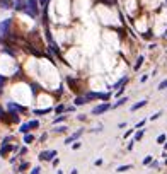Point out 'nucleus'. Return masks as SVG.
I'll list each match as a JSON object with an SVG mask.
<instances>
[{"label":"nucleus","instance_id":"f257e3e1","mask_svg":"<svg viewBox=\"0 0 167 174\" xmlns=\"http://www.w3.org/2000/svg\"><path fill=\"white\" fill-rule=\"evenodd\" d=\"M39 67V72H41V80L48 89H55V80L58 82V72H56V67L53 63H46V61H39L38 63Z\"/></svg>","mask_w":167,"mask_h":174},{"label":"nucleus","instance_id":"f03ea898","mask_svg":"<svg viewBox=\"0 0 167 174\" xmlns=\"http://www.w3.org/2000/svg\"><path fill=\"white\" fill-rule=\"evenodd\" d=\"M14 7H16V10L27 14L29 17H38V14H39L36 0H17V2H14Z\"/></svg>","mask_w":167,"mask_h":174},{"label":"nucleus","instance_id":"7ed1b4c3","mask_svg":"<svg viewBox=\"0 0 167 174\" xmlns=\"http://www.w3.org/2000/svg\"><path fill=\"white\" fill-rule=\"evenodd\" d=\"M12 92H14V96H16L17 103H21V104H29L31 103V97H32L31 87H27L24 84H19V85H14Z\"/></svg>","mask_w":167,"mask_h":174},{"label":"nucleus","instance_id":"20e7f679","mask_svg":"<svg viewBox=\"0 0 167 174\" xmlns=\"http://www.w3.org/2000/svg\"><path fill=\"white\" fill-rule=\"evenodd\" d=\"M21 148L19 143H3L0 145V159H9L12 154H17Z\"/></svg>","mask_w":167,"mask_h":174},{"label":"nucleus","instance_id":"39448f33","mask_svg":"<svg viewBox=\"0 0 167 174\" xmlns=\"http://www.w3.org/2000/svg\"><path fill=\"white\" fill-rule=\"evenodd\" d=\"M5 111L7 113H17V114H22V113H26V106L24 104H21V103H17V101H12V99H9L5 103Z\"/></svg>","mask_w":167,"mask_h":174},{"label":"nucleus","instance_id":"423d86ee","mask_svg":"<svg viewBox=\"0 0 167 174\" xmlns=\"http://www.w3.org/2000/svg\"><path fill=\"white\" fill-rule=\"evenodd\" d=\"M55 157H58V150L56 148H43L38 154L39 162H51Z\"/></svg>","mask_w":167,"mask_h":174},{"label":"nucleus","instance_id":"0eeeda50","mask_svg":"<svg viewBox=\"0 0 167 174\" xmlns=\"http://www.w3.org/2000/svg\"><path fill=\"white\" fill-rule=\"evenodd\" d=\"M31 167H32V166H31V161H26V159H22L19 164H16V167L12 169V172H14V174H27Z\"/></svg>","mask_w":167,"mask_h":174},{"label":"nucleus","instance_id":"6e6552de","mask_svg":"<svg viewBox=\"0 0 167 174\" xmlns=\"http://www.w3.org/2000/svg\"><path fill=\"white\" fill-rule=\"evenodd\" d=\"M85 133V128H79L77 132H74V133H70V135L67 137V138L63 140V145H67V147H70L74 142H77V140H80L82 138V135Z\"/></svg>","mask_w":167,"mask_h":174},{"label":"nucleus","instance_id":"1a4fd4ad","mask_svg":"<svg viewBox=\"0 0 167 174\" xmlns=\"http://www.w3.org/2000/svg\"><path fill=\"white\" fill-rule=\"evenodd\" d=\"M111 109H112V104H111V103H99L97 106L92 108L90 114L99 116V114H104V113H107V111H111Z\"/></svg>","mask_w":167,"mask_h":174},{"label":"nucleus","instance_id":"9d476101","mask_svg":"<svg viewBox=\"0 0 167 174\" xmlns=\"http://www.w3.org/2000/svg\"><path fill=\"white\" fill-rule=\"evenodd\" d=\"M10 24H12V19H3L0 22V38H7L10 34Z\"/></svg>","mask_w":167,"mask_h":174},{"label":"nucleus","instance_id":"9b49d317","mask_svg":"<svg viewBox=\"0 0 167 174\" xmlns=\"http://www.w3.org/2000/svg\"><path fill=\"white\" fill-rule=\"evenodd\" d=\"M51 97H50V96H43V94H39V96H38V104H39V106H43V104H45V108H53L51 106Z\"/></svg>","mask_w":167,"mask_h":174},{"label":"nucleus","instance_id":"f8f14e48","mask_svg":"<svg viewBox=\"0 0 167 174\" xmlns=\"http://www.w3.org/2000/svg\"><path fill=\"white\" fill-rule=\"evenodd\" d=\"M53 135H65L68 133V125H56V128L51 130Z\"/></svg>","mask_w":167,"mask_h":174},{"label":"nucleus","instance_id":"ddd939ff","mask_svg":"<svg viewBox=\"0 0 167 174\" xmlns=\"http://www.w3.org/2000/svg\"><path fill=\"white\" fill-rule=\"evenodd\" d=\"M51 111H53V108H34V109H32V114H36V116H45V114L51 113Z\"/></svg>","mask_w":167,"mask_h":174},{"label":"nucleus","instance_id":"4468645a","mask_svg":"<svg viewBox=\"0 0 167 174\" xmlns=\"http://www.w3.org/2000/svg\"><path fill=\"white\" fill-rule=\"evenodd\" d=\"M148 104V99H141L140 103H135L133 104L131 108H130V111H131V113H135V111H138V109H141V108H145Z\"/></svg>","mask_w":167,"mask_h":174},{"label":"nucleus","instance_id":"2eb2a0df","mask_svg":"<svg viewBox=\"0 0 167 174\" xmlns=\"http://www.w3.org/2000/svg\"><path fill=\"white\" fill-rule=\"evenodd\" d=\"M34 142H36V137L32 135V133H26V135L22 137V143L27 145V147H29V145H32Z\"/></svg>","mask_w":167,"mask_h":174},{"label":"nucleus","instance_id":"dca6fc26","mask_svg":"<svg viewBox=\"0 0 167 174\" xmlns=\"http://www.w3.org/2000/svg\"><path fill=\"white\" fill-rule=\"evenodd\" d=\"M67 118H68V114H56L55 118H53L51 123H53L55 126H56V125H63V123L67 121Z\"/></svg>","mask_w":167,"mask_h":174},{"label":"nucleus","instance_id":"f3484780","mask_svg":"<svg viewBox=\"0 0 167 174\" xmlns=\"http://www.w3.org/2000/svg\"><path fill=\"white\" fill-rule=\"evenodd\" d=\"M133 169V164H121V166H118V167L114 169L118 174H121V172H128V171H131Z\"/></svg>","mask_w":167,"mask_h":174},{"label":"nucleus","instance_id":"a211bd4d","mask_svg":"<svg viewBox=\"0 0 167 174\" xmlns=\"http://www.w3.org/2000/svg\"><path fill=\"white\" fill-rule=\"evenodd\" d=\"M87 103H89V101H87V97L85 96H84V94H80V96H77V97H75V101H74V104H75V106H84V104H87Z\"/></svg>","mask_w":167,"mask_h":174},{"label":"nucleus","instance_id":"6ab92c4d","mask_svg":"<svg viewBox=\"0 0 167 174\" xmlns=\"http://www.w3.org/2000/svg\"><path fill=\"white\" fill-rule=\"evenodd\" d=\"M126 103H128V96H121V97H118V101L112 104V109H116V108H121L123 104H126Z\"/></svg>","mask_w":167,"mask_h":174},{"label":"nucleus","instance_id":"aec40b11","mask_svg":"<svg viewBox=\"0 0 167 174\" xmlns=\"http://www.w3.org/2000/svg\"><path fill=\"white\" fill-rule=\"evenodd\" d=\"M143 135H145V128L135 130V133H133V140H135V142H141V138H143Z\"/></svg>","mask_w":167,"mask_h":174},{"label":"nucleus","instance_id":"412c9836","mask_svg":"<svg viewBox=\"0 0 167 174\" xmlns=\"http://www.w3.org/2000/svg\"><path fill=\"white\" fill-rule=\"evenodd\" d=\"M65 109H67V106H65L63 103L53 106V113H55V114H65Z\"/></svg>","mask_w":167,"mask_h":174},{"label":"nucleus","instance_id":"4be33fe9","mask_svg":"<svg viewBox=\"0 0 167 174\" xmlns=\"http://www.w3.org/2000/svg\"><path fill=\"white\" fill-rule=\"evenodd\" d=\"M27 125H29V128H31V132H32V130H38L39 126H41V121H39V119H29Z\"/></svg>","mask_w":167,"mask_h":174},{"label":"nucleus","instance_id":"5701e85b","mask_svg":"<svg viewBox=\"0 0 167 174\" xmlns=\"http://www.w3.org/2000/svg\"><path fill=\"white\" fill-rule=\"evenodd\" d=\"M143 60H145V56H143V55H140L138 58H136L135 65H133V70H135V72H138L140 68H141V65H143Z\"/></svg>","mask_w":167,"mask_h":174},{"label":"nucleus","instance_id":"b1692460","mask_svg":"<svg viewBox=\"0 0 167 174\" xmlns=\"http://www.w3.org/2000/svg\"><path fill=\"white\" fill-rule=\"evenodd\" d=\"M27 152H29V147H27V145H22V147L19 148V152H17V157H19V161H22L24 155H26Z\"/></svg>","mask_w":167,"mask_h":174},{"label":"nucleus","instance_id":"393cba45","mask_svg":"<svg viewBox=\"0 0 167 174\" xmlns=\"http://www.w3.org/2000/svg\"><path fill=\"white\" fill-rule=\"evenodd\" d=\"M160 166H162V162L160 161H152L150 164H148V169H154V171H160Z\"/></svg>","mask_w":167,"mask_h":174},{"label":"nucleus","instance_id":"a878e982","mask_svg":"<svg viewBox=\"0 0 167 174\" xmlns=\"http://www.w3.org/2000/svg\"><path fill=\"white\" fill-rule=\"evenodd\" d=\"M19 133H22V135H26V133H31V128H29L27 121H26V123H22V125L19 126Z\"/></svg>","mask_w":167,"mask_h":174},{"label":"nucleus","instance_id":"bb28decb","mask_svg":"<svg viewBox=\"0 0 167 174\" xmlns=\"http://www.w3.org/2000/svg\"><path fill=\"white\" fill-rule=\"evenodd\" d=\"M152 161H154V155H152V154H147V155L143 157V161H141V164H143L145 167H148V164H150Z\"/></svg>","mask_w":167,"mask_h":174},{"label":"nucleus","instance_id":"cd10ccee","mask_svg":"<svg viewBox=\"0 0 167 174\" xmlns=\"http://www.w3.org/2000/svg\"><path fill=\"white\" fill-rule=\"evenodd\" d=\"M41 172H43L41 166H32V167L29 169V172H27V174H41Z\"/></svg>","mask_w":167,"mask_h":174},{"label":"nucleus","instance_id":"c85d7f7f","mask_svg":"<svg viewBox=\"0 0 167 174\" xmlns=\"http://www.w3.org/2000/svg\"><path fill=\"white\" fill-rule=\"evenodd\" d=\"M167 142V133H160V135L157 137V143L159 145H164Z\"/></svg>","mask_w":167,"mask_h":174},{"label":"nucleus","instance_id":"c756f323","mask_svg":"<svg viewBox=\"0 0 167 174\" xmlns=\"http://www.w3.org/2000/svg\"><path fill=\"white\" fill-rule=\"evenodd\" d=\"M82 145H84L82 140H77V142H74V143L70 145V147H72V150H80V148H82Z\"/></svg>","mask_w":167,"mask_h":174},{"label":"nucleus","instance_id":"7c9ffc66","mask_svg":"<svg viewBox=\"0 0 167 174\" xmlns=\"http://www.w3.org/2000/svg\"><path fill=\"white\" fill-rule=\"evenodd\" d=\"M103 130H104V125H103V123H99V125H97L96 128L89 130V132H90V133H101V132H103Z\"/></svg>","mask_w":167,"mask_h":174},{"label":"nucleus","instance_id":"2f4dec72","mask_svg":"<svg viewBox=\"0 0 167 174\" xmlns=\"http://www.w3.org/2000/svg\"><path fill=\"white\" fill-rule=\"evenodd\" d=\"M160 116H162V111H157V113H154V114L148 116V121H155V119H159Z\"/></svg>","mask_w":167,"mask_h":174},{"label":"nucleus","instance_id":"473e14b6","mask_svg":"<svg viewBox=\"0 0 167 174\" xmlns=\"http://www.w3.org/2000/svg\"><path fill=\"white\" fill-rule=\"evenodd\" d=\"M75 111H77V106H75V104H70V106H67V109H65V114L75 113Z\"/></svg>","mask_w":167,"mask_h":174},{"label":"nucleus","instance_id":"72a5a7b5","mask_svg":"<svg viewBox=\"0 0 167 174\" xmlns=\"http://www.w3.org/2000/svg\"><path fill=\"white\" fill-rule=\"evenodd\" d=\"M135 133V128H130V130H126L125 132V135H123V140H126V138H130V137Z\"/></svg>","mask_w":167,"mask_h":174},{"label":"nucleus","instance_id":"f704fd0d","mask_svg":"<svg viewBox=\"0 0 167 174\" xmlns=\"http://www.w3.org/2000/svg\"><path fill=\"white\" fill-rule=\"evenodd\" d=\"M135 145H136V142L131 138V140H130V142H128V145H126V150H128V152H131L133 148H135Z\"/></svg>","mask_w":167,"mask_h":174},{"label":"nucleus","instance_id":"c9c22d12","mask_svg":"<svg viewBox=\"0 0 167 174\" xmlns=\"http://www.w3.org/2000/svg\"><path fill=\"white\" fill-rule=\"evenodd\" d=\"M0 7H2V9H10V7H12V2H10V0H3V2L0 3Z\"/></svg>","mask_w":167,"mask_h":174},{"label":"nucleus","instance_id":"e433bc0d","mask_svg":"<svg viewBox=\"0 0 167 174\" xmlns=\"http://www.w3.org/2000/svg\"><path fill=\"white\" fill-rule=\"evenodd\" d=\"M48 135H50V133H48V132H45V133H43V135H41V137H39V138H38V142L45 143L46 140H48Z\"/></svg>","mask_w":167,"mask_h":174},{"label":"nucleus","instance_id":"4c0bfd02","mask_svg":"<svg viewBox=\"0 0 167 174\" xmlns=\"http://www.w3.org/2000/svg\"><path fill=\"white\" fill-rule=\"evenodd\" d=\"M94 166H96V167H103V166H104V161L101 157H97L96 161H94Z\"/></svg>","mask_w":167,"mask_h":174},{"label":"nucleus","instance_id":"58836bf2","mask_svg":"<svg viewBox=\"0 0 167 174\" xmlns=\"http://www.w3.org/2000/svg\"><path fill=\"white\" fill-rule=\"evenodd\" d=\"M157 89H159V90H164V89H167V79H164V80H162L160 84H159Z\"/></svg>","mask_w":167,"mask_h":174},{"label":"nucleus","instance_id":"ea45409f","mask_svg":"<svg viewBox=\"0 0 167 174\" xmlns=\"http://www.w3.org/2000/svg\"><path fill=\"white\" fill-rule=\"evenodd\" d=\"M145 123H147V119H141V121H138V123H136V125H135V130H140V128H143V126H145Z\"/></svg>","mask_w":167,"mask_h":174},{"label":"nucleus","instance_id":"a19ab883","mask_svg":"<svg viewBox=\"0 0 167 174\" xmlns=\"http://www.w3.org/2000/svg\"><path fill=\"white\" fill-rule=\"evenodd\" d=\"M51 166L55 169H58V166H60V157H55V159H53V161H51Z\"/></svg>","mask_w":167,"mask_h":174},{"label":"nucleus","instance_id":"79ce46f5","mask_svg":"<svg viewBox=\"0 0 167 174\" xmlns=\"http://www.w3.org/2000/svg\"><path fill=\"white\" fill-rule=\"evenodd\" d=\"M5 82H7V77L0 74V87H2V89H3V85H5Z\"/></svg>","mask_w":167,"mask_h":174},{"label":"nucleus","instance_id":"37998d69","mask_svg":"<svg viewBox=\"0 0 167 174\" xmlns=\"http://www.w3.org/2000/svg\"><path fill=\"white\" fill-rule=\"evenodd\" d=\"M148 77H150V75H148V74H145V75H141V79H140V82H141V84H143V82H147V80H148Z\"/></svg>","mask_w":167,"mask_h":174},{"label":"nucleus","instance_id":"c03bdc74","mask_svg":"<svg viewBox=\"0 0 167 174\" xmlns=\"http://www.w3.org/2000/svg\"><path fill=\"white\" fill-rule=\"evenodd\" d=\"M77 119H79V121H87V116H82V114H79V116H77Z\"/></svg>","mask_w":167,"mask_h":174},{"label":"nucleus","instance_id":"a18cd8bd","mask_svg":"<svg viewBox=\"0 0 167 174\" xmlns=\"http://www.w3.org/2000/svg\"><path fill=\"white\" fill-rule=\"evenodd\" d=\"M126 126H128V123H126V121H125V123H119V125H118V128H123V130H125V128H126Z\"/></svg>","mask_w":167,"mask_h":174},{"label":"nucleus","instance_id":"49530a36","mask_svg":"<svg viewBox=\"0 0 167 174\" xmlns=\"http://www.w3.org/2000/svg\"><path fill=\"white\" fill-rule=\"evenodd\" d=\"M39 3H41L43 7H46V3H48V0H39Z\"/></svg>","mask_w":167,"mask_h":174},{"label":"nucleus","instance_id":"de8ad7c7","mask_svg":"<svg viewBox=\"0 0 167 174\" xmlns=\"http://www.w3.org/2000/svg\"><path fill=\"white\" fill-rule=\"evenodd\" d=\"M70 174H79V169H75V167H74V169L70 171Z\"/></svg>","mask_w":167,"mask_h":174},{"label":"nucleus","instance_id":"09e8293b","mask_svg":"<svg viewBox=\"0 0 167 174\" xmlns=\"http://www.w3.org/2000/svg\"><path fill=\"white\" fill-rule=\"evenodd\" d=\"M162 164H164V166H167V157H165V159H162Z\"/></svg>","mask_w":167,"mask_h":174},{"label":"nucleus","instance_id":"8fccbe9b","mask_svg":"<svg viewBox=\"0 0 167 174\" xmlns=\"http://www.w3.org/2000/svg\"><path fill=\"white\" fill-rule=\"evenodd\" d=\"M56 174H63V171H61V169H56Z\"/></svg>","mask_w":167,"mask_h":174},{"label":"nucleus","instance_id":"3c124183","mask_svg":"<svg viewBox=\"0 0 167 174\" xmlns=\"http://www.w3.org/2000/svg\"><path fill=\"white\" fill-rule=\"evenodd\" d=\"M164 152H167V142L164 143Z\"/></svg>","mask_w":167,"mask_h":174}]
</instances>
